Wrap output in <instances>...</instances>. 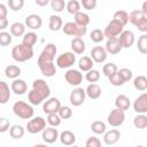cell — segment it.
I'll return each mask as SVG.
<instances>
[{
  "mask_svg": "<svg viewBox=\"0 0 147 147\" xmlns=\"http://www.w3.org/2000/svg\"><path fill=\"white\" fill-rule=\"evenodd\" d=\"M80 5L86 10H93L96 7L98 1L96 0H80Z\"/></svg>",
  "mask_w": 147,
  "mask_h": 147,
  "instance_id": "51",
  "label": "cell"
},
{
  "mask_svg": "<svg viewBox=\"0 0 147 147\" xmlns=\"http://www.w3.org/2000/svg\"><path fill=\"white\" fill-rule=\"evenodd\" d=\"M1 18H7V6L5 3L0 5V20Z\"/></svg>",
  "mask_w": 147,
  "mask_h": 147,
  "instance_id": "55",
  "label": "cell"
},
{
  "mask_svg": "<svg viewBox=\"0 0 147 147\" xmlns=\"http://www.w3.org/2000/svg\"><path fill=\"white\" fill-rule=\"evenodd\" d=\"M34 2L39 6V7H45L48 3H51V0H34Z\"/></svg>",
  "mask_w": 147,
  "mask_h": 147,
  "instance_id": "56",
  "label": "cell"
},
{
  "mask_svg": "<svg viewBox=\"0 0 147 147\" xmlns=\"http://www.w3.org/2000/svg\"><path fill=\"white\" fill-rule=\"evenodd\" d=\"M65 82L71 86H79L83 82V74L76 69H69L64 74Z\"/></svg>",
  "mask_w": 147,
  "mask_h": 147,
  "instance_id": "11",
  "label": "cell"
},
{
  "mask_svg": "<svg viewBox=\"0 0 147 147\" xmlns=\"http://www.w3.org/2000/svg\"><path fill=\"white\" fill-rule=\"evenodd\" d=\"M134 26H136L140 32H147V16H145L144 18H141Z\"/></svg>",
  "mask_w": 147,
  "mask_h": 147,
  "instance_id": "53",
  "label": "cell"
},
{
  "mask_svg": "<svg viewBox=\"0 0 147 147\" xmlns=\"http://www.w3.org/2000/svg\"><path fill=\"white\" fill-rule=\"evenodd\" d=\"M5 75H6L7 78L16 79V78H18V76L21 75V68H20L18 65H15V64L7 65L6 69H5Z\"/></svg>",
  "mask_w": 147,
  "mask_h": 147,
  "instance_id": "30",
  "label": "cell"
},
{
  "mask_svg": "<svg viewBox=\"0 0 147 147\" xmlns=\"http://www.w3.org/2000/svg\"><path fill=\"white\" fill-rule=\"evenodd\" d=\"M61 116L59 115V113H53V114H48L47 115V123L51 125V126H59L61 124Z\"/></svg>",
  "mask_w": 147,
  "mask_h": 147,
  "instance_id": "42",
  "label": "cell"
},
{
  "mask_svg": "<svg viewBox=\"0 0 147 147\" xmlns=\"http://www.w3.org/2000/svg\"><path fill=\"white\" fill-rule=\"evenodd\" d=\"M75 16V22L78 24V25H83V26H87L90 24V16L88 14L86 13H83V11H79L77 14L74 15Z\"/></svg>",
  "mask_w": 147,
  "mask_h": 147,
  "instance_id": "33",
  "label": "cell"
},
{
  "mask_svg": "<svg viewBox=\"0 0 147 147\" xmlns=\"http://www.w3.org/2000/svg\"><path fill=\"white\" fill-rule=\"evenodd\" d=\"M118 38H119V41H121L123 48H130L134 44V41H136L134 33L132 31H130V30H124L118 36Z\"/></svg>",
  "mask_w": 147,
  "mask_h": 147,
  "instance_id": "19",
  "label": "cell"
},
{
  "mask_svg": "<svg viewBox=\"0 0 147 147\" xmlns=\"http://www.w3.org/2000/svg\"><path fill=\"white\" fill-rule=\"evenodd\" d=\"M67 11L71 15H75L80 11V2L77 0H69L67 3Z\"/></svg>",
  "mask_w": 147,
  "mask_h": 147,
  "instance_id": "39",
  "label": "cell"
},
{
  "mask_svg": "<svg viewBox=\"0 0 147 147\" xmlns=\"http://www.w3.org/2000/svg\"><path fill=\"white\" fill-rule=\"evenodd\" d=\"M86 147H100L101 146V141L99 138L96 137H90L87 140H86V144H85Z\"/></svg>",
  "mask_w": 147,
  "mask_h": 147,
  "instance_id": "52",
  "label": "cell"
},
{
  "mask_svg": "<svg viewBox=\"0 0 147 147\" xmlns=\"http://www.w3.org/2000/svg\"><path fill=\"white\" fill-rule=\"evenodd\" d=\"M65 7H67V3L64 0H51V8L56 13L63 11Z\"/></svg>",
  "mask_w": 147,
  "mask_h": 147,
  "instance_id": "45",
  "label": "cell"
},
{
  "mask_svg": "<svg viewBox=\"0 0 147 147\" xmlns=\"http://www.w3.org/2000/svg\"><path fill=\"white\" fill-rule=\"evenodd\" d=\"M108 79H109V83H110L111 85H114V86H122V85L125 83V82L123 80V78L119 76L118 72H115L114 75L109 76Z\"/></svg>",
  "mask_w": 147,
  "mask_h": 147,
  "instance_id": "48",
  "label": "cell"
},
{
  "mask_svg": "<svg viewBox=\"0 0 147 147\" xmlns=\"http://www.w3.org/2000/svg\"><path fill=\"white\" fill-rule=\"evenodd\" d=\"M93 62L94 61L92 60L91 56H83L78 61V68H79V70L87 72L88 70L93 69Z\"/></svg>",
  "mask_w": 147,
  "mask_h": 147,
  "instance_id": "29",
  "label": "cell"
},
{
  "mask_svg": "<svg viewBox=\"0 0 147 147\" xmlns=\"http://www.w3.org/2000/svg\"><path fill=\"white\" fill-rule=\"evenodd\" d=\"M63 26V21L59 15H52L49 16V22H48V28L51 31H59Z\"/></svg>",
  "mask_w": 147,
  "mask_h": 147,
  "instance_id": "27",
  "label": "cell"
},
{
  "mask_svg": "<svg viewBox=\"0 0 147 147\" xmlns=\"http://www.w3.org/2000/svg\"><path fill=\"white\" fill-rule=\"evenodd\" d=\"M25 25L31 30H39L42 25V20L37 14H30L25 17Z\"/></svg>",
  "mask_w": 147,
  "mask_h": 147,
  "instance_id": "18",
  "label": "cell"
},
{
  "mask_svg": "<svg viewBox=\"0 0 147 147\" xmlns=\"http://www.w3.org/2000/svg\"><path fill=\"white\" fill-rule=\"evenodd\" d=\"M137 48L141 54H147V34H141L138 38Z\"/></svg>",
  "mask_w": 147,
  "mask_h": 147,
  "instance_id": "41",
  "label": "cell"
},
{
  "mask_svg": "<svg viewBox=\"0 0 147 147\" xmlns=\"http://www.w3.org/2000/svg\"><path fill=\"white\" fill-rule=\"evenodd\" d=\"M51 94V88L44 79H34L32 83V90L28 94L29 102L32 106L40 105L44 100L48 99Z\"/></svg>",
  "mask_w": 147,
  "mask_h": 147,
  "instance_id": "1",
  "label": "cell"
},
{
  "mask_svg": "<svg viewBox=\"0 0 147 147\" xmlns=\"http://www.w3.org/2000/svg\"><path fill=\"white\" fill-rule=\"evenodd\" d=\"M133 125L137 129H146L147 127V116L145 114H138L133 118Z\"/></svg>",
  "mask_w": 147,
  "mask_h": 147,
  "instance_id": "37",
  "label": "cell"
},
{
  "mask_svg": "<svg viewBox=\"0 0 147 147\" xmlns=\"http://www.w3.org/2000/svg\"><path fill=\"white\" fill-rule=\"evenodd\" d=\"M121 132L116 129H113V130H109V131H106L103 133V141L106 145L110 146V145H115L119 138H121Z\"/></svg>",
  "mask_w": 147,
  "mask_h": 147,
  "instance_id": "20",
  "label": "cell"
},
{
  "mask_svg": "<svg viewBox=\"0 0 147 147\" xmlns=\"http://www.w3.org/2000/svg\"><path fill=\"white\" fill-rule=\"evenodd\" d=\"M10 90L6 82H0V103L5 105L10 99Z\"/></svg>",
  "mask_w": 147,
  "mask_h": 147,
  "instance_id": "24",
  "label": "cell"
},
{
  "mask_svg": "<svg viewBox=\"0 0 147 147\" xmlns=\"http://www.w3.org/2000/svg\"><path fill=\"white\" fill-rule=\"evenodd\" d=\"M131 106V102H130V99L124 95V94H119L116 96L115 99V107L118 108V109H122V110H127Z\"/></svg>",
  "mask_w": 147,
  "mask_h": 147,
  "instance_id": "26",
  "label": "cell"
},
{
  "mask_svg": "<svg viewBox=\"0 0 147 147\" xmlns=\"http://www.w3.org/2000/svg\"><path fill=\"white\" fill-rule=\"evenodd\" d=\"M9 129H10L9 121H8L7 118H5V117H1V118H0V132L3 133V132H6V131L9 130Z\"/></svg>",
  "mask_w": 147,
  "mask_h": 147,
  "instance_id": "54",
  "label": "cell"
},
{
  "mask_svg": "<svg viewBox=\"0 0 147 147\" xmlns=\"http://www.w3.org/2000/svg\"><path fill=\"white\" fill-rule=\"evenodd\" d=\"M141 10H142V13L145 14V16H147V0L142 2V5H141Z\"/></svg>",
  "mask_w": 147,
  "mask_h": 147,
  "instance_id": "58",
  "label": "cell"
},
{
  "mask_svg": "<svg viewBox=\"0 0 147 147\" xmlns=\"http://www.w3.org/2000/svg\"><path fill=\"white\" fill-rule=\"evenodd\" d=\"M45 127H46V119L40 117V116L33 117L32 119H30L26 123V130L31 134H36V133L42 132Z\"/></svg>",
  "mask_w": 147,
  "mask_h": 147,
  "instance_id": "7",
  "label": "cell"
},
{
  "mask_svg": "<svg viewBox=\"0 0 147 147\" xmlns=\"http://www.w3.org/2000/svg\"><path fill=\"white\" fill-rule=\"evenodd\" d=\"M59 115L61 116L62 119H69L72 117V110L68 106H61V108L59 110Z\"/></svg>",
  "mask_w": 147,
  "mask_h": 147,
  "instance_id": "49",
  "label": "cell"
},
{
  "mask_svg": "<svg viewBox=\"0 0 147 147\" xmlns=\"http://www.w3.org/2000/svg\"><path fill=\"white\" fill-rule=\"evenodd\" d=\"M145 17V14L142 13L141 9H136V10H132L130 14H129V22L132 24V25H136L141 18Z\"/></svg>",
  "mask_w": 147,
  "mask_h": 147,
  "instance_id": "35",
  "label": "cell"
},
{
  "mask_svg": "<svg viewBox=\"0 0 147 147\" xmlns=\"http://www.w3.org/2000/svg\"><path fill=\"white\" fill-rule=\"evenodd\" d=\"M60 141L64 146H71L76 141V136H75L74 132H71L69 130H65L60 134Z\"/></svg>",
  "mask_w": 147,
  "mask_h": 147,
  "instance_id": "25",
  "label": "cell"
},
{
  "mask_svg": "<svg viewBox=\"0 0 147 147\" xmlns=\"http://www.w3.org/2000/svg\"><path fill=\"white\" fill-rule=\"evenodd\" d=\"M41 74L47 77V78H51L53 76H55L56 74V65L54 64L53 61H47V62H40V63H37Z\"/></svg>",
  "mask_w": 147,
  "mask_h": 147,
  "instance_id": "16",
  "label": "cell"
},
{
  "mask_svg": "<svg viewBox=\"0 0 147 147\" xmlns=\"http://www.w3.org/2000/svg\"><path fill=\"white\" fill-rule=\"evenodd\" d=\"M61 108V102L57 98H49L46 99V101L42 105V110L45 114H53V113H59Z\"/></svg>",
  "mask_w": 147,
  "mask_h": 147,
  "instance_id": "12",
  "label": "cell"
},
{
  "mask_svg": "<svg viewBox=\"0 0 147 147\" xmlns=\"http://www.w3.org/2000/svg\"><path fill=\"white\" fill-rule=\"evenodd\" d=\"M85 98H86V91L83 88V87H78L76 86V88H74L70 93V96H69V101L72 106L75 107H79L84 103L85 101Z\"/></svg>",
  "mask_w": 147,
  "mask_h": 147,
  "instance_id": "10",
  "label": "cell"
},
{
  "mask_svg": "<svg viewBox=\"0 0 147 147\" xmlns=\"http://www.w3.org/2000/svg\"><path fill=\"white\" fill-rule=\"evenodd\" d=\"M123 31H124V25H123L121 22H118V21H116V20L113 18V20L107 24V26L105 28L103 33H105V37H106V38L110 39V38L118 37Z\"/></svg>",
  "mask_w": 147,
  "mask_h": 147,
  "instance_id": "5",
  "label": "cell"
},
{
  "mask_svg": "<svg viewBox=\"0 0 147 147\" xmlns=\"http://www.w3.org/2000/svg\"><path fill=\"white\" fill-rule=\"evenodd\" d=\"M91 130L95 134H103L107 131V127H106V124L102 121H94L91 124Z\"/></svg>",
  "mask_w": 147,
  "mask_h": 147,
  "instance_id": "36",
  "label": "cell"
},
{
  "mask_svg": "<svg viewBox=\"0 0 147 147\" xmlns=\"http://www.w3.org/2000/svg\"><path fill=\"white\" fill-rule=\"evenodd\" d=\"M62 31L67 34V36H71V37H84L87 32V26H83V25H78L76 22H67L63 26H62Z\"/></svg>",
  "mask_w": 147,
  "mask_h": 147,
  "instance_id": "4",
  "label": "cell"
},
{
  "mask_svg": "<svg viewBox=\"0 0 147 147\" xmlns=\"http://www.w3.org/2000/svg\"><path fill=\"white\" fill-rule=\"evenodd\" d=\"M85 48H86V45H85V41L83 40V38L75 37L71 40V49L75 54H83L85 52Z\"/></svg>",
  "mask_w": 147,
  "mask_h": 147,
  "instance_id": "22",
  "label": "cell"
},
{
  "mask_svg": "<svg viewBox=\"0 0 147 147\" xmlns=\"http://www.w3.org/2000/svg\"><path fill=\"white\" fill-rule=\"evenodd\" d=\"M105 38H106V37H105V33H103V31H101L100 29H94V30H92L91 33H90V39H91L93 42H95V44L101 42Z\"/></svg>",
  "mask_w": 147,
  "mask_h": 147,
  "instance_id": "40",
  "label": "cell"
},
{
  "mask_svg": "<svg viewBox=\"0 0 147 147\" xmlns=\"http://www.w3.org/2000/svg\"><path fill=\"white\" fill-rule=\"evenodd\" d=\"M117 72L119 74V76L123 78V80H124L125 83L132 79V76H133V74H132V71H131L129 68H121V69H119Z\"/></svg>",
  "mask_w": 147,
  "mask_h": 147,
  "instance_id": "50",
  "label": "cell"
},
{
  "mask_svg": "<svg viewBox=\"0 0 147 147\" xmlns=\"http://www.w3.org/2000/svg\"><path fill=\"white\" fill-rule=\"evenodd\" d=\"M37 42V34L34 32H26L22 38V44L29 47H33Z\"/></svg>",
  "mask_w": 147,
  "mask_h": 147,
  "instance_id": "34",
  "label": "cell"
},
{
  "mask_svg": "<svg viewBox=\"0 0 147 147\" xmlns=\"http://www.w3.org/2000/svg\"><path fill=\"white\" fill-rule=\"evenodd\" d=\"M13 34L9 33V32H6V31H1L0 32V45L1 46H8L11 40H13Z\"/></svg>",
  "mask_w": 147,
  "mask_h": 147,
  "instance_id": "47",
  "label": "cell"
},
{
  "mask_svg": "<svg viewBox=\"0 0 147 147\" xmlns=\"http://www.w3.org/2000/svg\"><path fill=\"white\" fill-rule=\"evenodd\" d=\"M13 113L22 119H30L34 114V109L31 103H26L25 101H16L13 105Z\"/></svg>",
  "mask_w": 147,
  "mask_h": 147,
  "instance_id": "3",
  "label": "cell"
},
{
  "mask_svg": "<svg viewBox=\"0 0 147 147\" xmlns=\"http://www.w3.org/2000/svg\"><path fill=\"white\" fill-rule=\"evenodd\" d=\"M125 121V111L122 110V109H118V108H115L113 109L108 117H107V122L110 126L113 127H117V126H121Z\"/></svg>",
  "mask_w": 147,
  "mask_h": 147,
  "instance_id": "6",
  "label": "cell"
},
{
  "mask_svg": "<svg viewBox=\"0 0 147 147\" xmlns=\"http://www.w3.org/2000/svg\"><path fill=\"white\" fill-rule=\"evenodd\" d=\"M10 88H11V92H14L15 94L22 95L28 91V84L25 83V80L16 78V79L13 80V83L10 85Z\"/></svg>",
  "mask_w": 147,
  "mask_h": 147,
  "instance_id": "21",
  "label": "cell"
},
{
  "mask_svg": "<svg viewBox=\"0 0 147 147\" xmlns=\"http://www.w3.org/2000/svg\"><path fill=\"white\" fill-rule=\"evenodd\" d=\"M8 25V20L7 18H1L0 20V30L3 31Z\"/></svg>",
  "mask_w": 147,
  "mask_h": 147,
  "instance_id": "57",
  "label": "cell"
},
{
  "mask_svg": "<svg viewBox=\"0 0 147 147\" xmlns=\"http://www.w3.org/2000/svg\"><path fill=\"white\" fill-rule=\"evenodd\" d=\"M56 52H57V48H56V46L54 44H47L44 47V49L41 51L40 55L38 56L37 63L47 62V61H54L55 55H56Z\"/></svg>",
  "mask_w": 147,
  "mask_h": 147,
  "instance_id": "9",
  "label": "cell"
},
{
  "mask_svg": "<svg viewBox=\"0 0 147 147\" xmlns=\"http://www.w3.org/2000/svg\"><path fill=\"white\" fill-rule=\"evenodd\" d=\"M11 57L16 62H25L33 57V47L18 44L11 48Z\"/></svg>",
  "mask_w": 147,
  "mask_h": 147,
  "instance_id": "2",
  "label": "cell"
},
{
  "mask_svg": "<svg viewBox=\"0 0 147 147\" xmlns=\"http://www.w3.org/2000/svg\"><path fill=\"white\" fill-rule=\"evenodd\" d=\"M24 133H25L24 127L18 124H15V125L10 126V129H9V136L13 139H21V138H23Z\"/></svg>",
  "mask_w": 147,
  "mask_h": 147,
  "instance_id": "32",
  "label": "cell"
},
{
  "mask_svg": "<svg viewBox=\"0 0 147 147\" xmlns=\"http://www.w3.org/2000/svg\"><path fill=\"white\" fill-rule=\"evenodd\" d=\"M24 0H8V7L9 9H11L13 11H18L24 7Z\"/></svg>",
  "mask_w": 147,
  "mask_h": 147,
  "instance_id": "46",
  "label": "cell"
},
{
  "mask_svg": "<svg viewBox=\"0 0 147 147\" xmlns=\"http://www.w3.org/2000/svg\"><path fill=\"white\" fill-rule=\"evenodd\" d=\"M133 86L136 90L140 91V92H144L147 90V77L146 76H137L134 79H133Z\"/></svg>",
  "mask_w": 147,
  "mask_h": 147,
  "instance_id": "31",
  "label": "cell"
},
{
  "mask_svg": "<svg viewBox=\"0 0 147 147\" xmlns=\"http://www.w3.org/2000/svg\"><path fill=\"white\" fill-rule=\"evenodd\" d=\"M92 60L96 63H103L106 60H107V56H108V53L106 51L105 47L102 46H94L92 49H91V53H90Z\"/></svg>",
  "mask_w": 147,
  "mask_h": 147,
  "instance_id": "15",
  "label": "cell"
},
{
  "mask_svg": "<svg viewBox=\"0 0 147 147\" xmlns=\"http://www.w3.org/2000/svg\"><path fill=\"white\" fill-rule=\"evenodd\" d=\"M133 109L137 114L147 113V93L140 94L133 102Z\"/></svg>",
  "mask_w": 147,
  "mask_h": 147,
  "instance_id": "17",
  "label": "cell"
},
{
  "mask_svg": "<svg viewBox=\"0 0 147 147\" xmlns=\"http://www.w3.org/2000/svg\"><path fill=\"white\" fill-rule=\"evenodd\" d=\"M105 48H106V51H107L108 54L116 55V54H118L123 49V46H122V44L119 41V38L118 37H115V38H110V39L107 40Z\"/></svg>",
  "mask_w": 147,
  "mask_h": 147,
  "instance_id": "14",
  "label": "cell"
},
{
  "mask_svg": "<svg viewBox=\"0 0 147 147\" xmlns=\"http://www.w3.org/2000/svg\"><path fill=\"white\" fill-rule=\"evenodd\" d=\"M41 138L46 144H53L60 138V134L57 129H55V126H48L45 127L44 131L41 132Z\"/></svg>",
  "mask_w": 147,
  "mask_h": 147,
  "instance_id": "13",
  "label": "cell"
},
{
  "mask_svg": "<svg viewBox=\"0 0 147 147\" xmlns=\"http://www.w3.org/2000/svg\"><path fill=\"white\" fill-rule=\"evenodd\" d=\"M85 91H86V95L92 100H96L101 96V87L95 83H91Z\"/></svg>",
  "mask_w": 147,
  "mask_h": 147,
  "instance_id": "23",
  "label": "cell"
},
{
  "mask_svg": "<svg viewBox=\"0 0 147 147\" xmlns=\"http://www.w3.org/2000/svg\"><path fill=\"white\" fill-rule=\"evenodd\" d=\"M117 71H118L117 65H116L115 63H113V62L106 63V64L103 65V68H102V72H103V75H105V76H107V77H109V76L114 75V74H115V72H117Z\"/></svg>",
  "mask_w": 147,
  "mask_h": 147,
  "instance_id": "43",
  "label": "cell"
},
{
  "mask_svg": "<svg viewBox=\"0 0 147 147\" xmlns=\"http://www.w3.org/2000/svg\"><path fill=\"white\" fill-rule=\"evenodd\" d=\"M25 23H21V22H15L10 25V33L14 37H23L25 34Z\"/></svg>",
  "mask_w": 147,
  "mask_h": 147,
  "instance_id": "28",
  "label": "cell"
},
{
  "mask_svg": "<svg viewBox=\"0 0 147 147\" xmlns=\"http://www.w3.org/2000/svg\"><path fill=\"white\" fill-rule=\"evenodd\" d=\"M76 62V55L74 52H64L56 59V65L60 69H67L75 64Z\"/></svg>",
  "mask_w": 147,
  "mask_h": 147,
  "instance_id": "8",
  "label": "cell"
},
{
  "mask_svg": "<svg viewBox=\"0 0 147 147\" xmlns=\"http://www.w3.org/2000/svg\"><path fill=\"white\" fill-rule=\"evenodd\" d=\"M85 79L88 83H96L100 79V72H99V70H95V69L88 70L86 72V75H85Z\"/></svg>",
  "mask_w": 147,
  "mask_h": 147,
  "instance_id": "44",
  "label": "cell"
},
{
  "mask_svg": "<svg viewBox=\"0 0 147 147\" xmlns=\"http://www.w3.org/2000/svg\"><path fill=\"white\" fill-rule=\"evenodd\" d=\"M113 18L118 21V22H121L124 26L129 23V14L125 10H117V11H115L114 15H113Z\"/></svg>",
  "mask_w": 147,
  "mask_h": 147,
  "instance_id": "38",
  "label": "cell"
}]
</instances>
